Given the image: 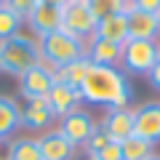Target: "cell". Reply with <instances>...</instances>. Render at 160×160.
<instances>
[{"label":"cell","instance_id":"obj_21","mask_svg":"<svg viewBox=\"0 0 160 160\" xmlns=\"http://www.w3.org/2000/svg\"><path fill=\"white\" fill-rule=\"evenodd\" d=\"M53 120V112L46 107H32V104H27V109H22V126L27 128H46L48 123Z\"/></svg>","mask_w":160,"mask_h":160},{"label":"cell","instance_id":"obj_16","mask_svg":"<svg viewBox=\"0 0 160 160\" xmlns=\"http://www.w3.org/2000/svg\"><path fill=\"white\" fill-rule=\"evenodd\" d=\"M19 126H22V109H19L16 99L0 96V142L11 136Z\"/></svg>","mask_w":160,"mask_h":160},{"label":"cell","instance_id":"obj_27","mask_svg":"<svg viewBox=\"0 0 160 160\" xmlns=\"http://www.w3.org/2000/svg\"><path fill=\"white\" fill-rule=\"evenodd\" d=\"M147 80H149V86H152L155 91H160V59H158V62H155V67L149 69Z\"/></svg>","mask_w":160,"mask_h":160},{"label":"cell","instance_id":"obj_23","mask_svg":"<svg viewBox=\"0 0 160 160\" xmlns=\"http://www.w3.org/2000/svg\"><path fill=\"white\" fill-rule=\"evenodd\" d=\"M38 3H40V0H6V6L11 8V11H16L22 19H27L29 13L35 11V6H38Z\"/></svg>","mask_w":160,"mask_h":160},{"label":"cell","instance_id":"obj_14","mask_svg":"<svg viewBox=\"0 0 160 160\" xmlns=\"http://www.w3.org/2000/svg\"><path fill=\"white\" fill-rule=\"evenodd\" d=\"M93 38H99V40H109V43H118V46H123V43L128 40V13H112V16L99 19Z\"/></svg>","mask_w":160,"mask_h":160},{"label":"cell","instance_id":"obj_26","mask_svg":"<svg viewBox=\"0 0 160 160\" xmlns=\"http://www.w3.org/2000/svg\"><path fill=\"white\" fill-rule=\"evenodd\" d=\"M133 8L136 11H147V13H160V0H133Z\"/></svg>","mask_w":160,"mask_h":160},{"label":"cell","instance_id":"obj_15","mask_svg":"<svg viewBox=\"0 0 160 160\" xmlns=\"http://www.w3.org/2000/svg\"><path fill=\"white\" fill-rule=\"evenodd\" d=\"M86 56L91 64H104V67H118L120 64V56H123V46L118 43H109V40H99V38H91L86 48Z\"/></svg>","mask_w":160,"mask_h":160},{"label":"cell","instance_id":"obj_28","mask_svg":"<svg viewBox=\"0 0 160 160\" xmlns=\"http://www.w3.org/2000/svg\"><path fill=\"white\" fill-rule=\"evenodd\" d=\"M43 3H48V6H59V8H64L69 3V0H43Z\"/></svg>","mask_w":160,"mask_h":160},{"label":"cell","instance_id":"obj_25","mask_svg":"<svg viewBox=\"0 0 160 160\" xmlns=\"http://www.w3.org/2000/svg\"><path fill=\"white\" fill-rule=\"evenodd\" d=\"M93 158H99V160H123V147H120L118 142H109L107 147H102Z\"/></svg>","mask_w":160,"mask_h":160},{"label":"cell","instance_id":"obj_13","mask_svg":"<svg viewBox=\"0 0 160 160\" xmlns=\"http://www.w3.org/2000/svg\"><path fill=\"white\" fill-rule=\"evenodd\" d=\"M38 142H40L43 160H72L75 149H78L62 131H48V133H43Z\"/></svg>","mask_w":160,"mask_h":160},{"label":"cell","instance_id":"obj_32","mask_svg":"<svg viewBox=\"0 0 160 160\" xmlns=\"http://www.w3.org/2000/svg\"><path fill=\"white\" fill-rule=\"evenodd\" d=\"M158 22H160V13H158Z\"/></svg>","mask_w":160,"mask_h":160},{"label":"cell","instance_id":"obj_1","mask_svg":"<svg viewBox=\"0 0 160 160\" xmlns=\"http://www.w3.org/2000/svg\"><path fill=\"white\" fill-rule=\"evenodd\" d=\"M80 96L88 104H102L107 109L128 107L131 102V83L128 75L118 67H104V64H91L80 83Z\"/></svg>","mask_w":160,"mask_h":160},{"label":"cell","instance_id":"obj_22","mask_svg":"<svg viewBox=\"0 0 160 160\" xmlns=\"http://www.w3.org/2000/svg\"><path fill=\"white\" fill-rule=\"evenodd\" d=\"M22 24H24V19L16 11H11L8 6L0 8V40H8L13 35H19L22 32Z\"/></svg>","mask_w":160,"mask_h":160},{"label":"cell","instance_id":"obj_10","mask_svg":"<svg viewBox=\"0 0 160 160\" xmlns=\"http://www.w3.org/2000/svg\"><path fill=\"white\" fill-rule=\"evenodd\" d=\"M24 22L32 27L35 35L56 32V29H62V8H59V6H48V3H43V0H40L38 6H35V11L29 13Z\"/></svg>","mask_w":160,"mask_h":160},{"label":"cell","instance_id":"obj_7","mask_svg":"<svg viewBox=\"0 0 160 160\" xmlns=\"http://www.w3.org/2000/svg\"><path fill=\"white\" fill-rule=\"evenodd\" d=\"M59 131H62L64 136L75 144V147H86V142L99 131V126L93 123V118H91L88 112L75 109V112H69V115H64V118H62Z\"/></svg>","mask_w":160,"mask_h":160},{"label":"cell","instance_id":"obj_31","mask_svg":"<svg viewBox=\"0 0 160 160\" xmlns=\"http://www.w3.org/2000/svg\"><path fill=\"white\" fill-rule=\"evenodd\" d=\"M3 6H6V0H0V8H3Z\"/></svg>","mask_w":160,"mask_h":160},{"label":"cell","instance_id":"obj_8","mask_svg":"<svg viewBox=\"0 0 160 160\" xmlns=\"http://www.w3.org/2000/svg\"><path fill=\"white\" fill-rule=\"evenodd\" d=\"M133 136L147 139L149 144L160 142V102H147L133 109Z\"/></svg>","mask_w":160,"mask_h":160},{"label":"cell","instance_id":"obj_5","mask_svg":"<svg viewBox=\"0 0 160 160\" xmlns=\"http://www.w3.org/2000/svg\"><path fill=\"white\" fill-rule=\"evenodd\" d=\"M96 24L99 22L91 13V8H88L86 0H69L67 6L62 8V29L69 32V35H75V38H80V40L93 38Z\"/></svg>","mask_w":160,"mask_h":160},{"label":"cell","instance_id":"obj_6","mask_svg":"<svg viewBox=\"0 0 160 160\" xmlns=\"http://www.w3.org/2000/svg\"><path fill=\"white\" fill-rule=\"evenodd\" d=\"M53 67H48V64H35V67H29L27 72L19 78V91H22V96L27 99H38V96H48V91L53 88Z\"/></svg>","mask_w":160,"mask_h":160},{"label":"cell","instance_id":"obj_2","mask_svg":"<svg viewBox=\"0 0 160 160\" xmlns=\"http://www.w3.org/2000/svg\"><path fill=\"white\" fill-rule=\"evenodd\" d=\"M86 48H88L86 40L75 38V35L64 32V29H56V32H48V35H38L40 62L53 67V69L75 62V59H83L86 56Z\"/></svg>","mask_w":160,"mask_h":160},{"label":"cell","instance_id":"obj_4","mask_svg":"<svg viewBox=\"0 0 160 160\" xmlns=\"http://www.w3.org/2000/svg\"><path fill=\"white\" fill-rule=\"evenodd\" d=\"M158 59H160L158 40H126L123 43L120 64L128 75H149Z\"/></svg>","mask_w":160,"mask_h":160},{"label":"cell","instance_id":"obj_17","mask_svg":"<svg viewBox=\"0 0 160 160\" xmlns=\"http://www.w3.org/2000/svg\"><path fill=\"white\" fill-rule=\"evenodd\" d=\"M88 67H91L88 56L75 59V62H69V64H64V67L53 69V80H56V83H67V86H72V88H80V83H83V78H86Z\"/></svg>","mask_w":160,"mask_h":160},{"label":"cell","instance_id":"obj_3","mask_svg":"<svg viewBox=\"0 0 160 160\" xmlns=\"http://www.w3.org/2000/svg\"><path fill=\"white\" fill-rule=\"evenodd\" d=\"M40 64V51H38V38L27 35H13L8 40H0V72L22 78L29 67Z\"/></svg>","mask_w":160,"mask_h":160},{"label":"cell","instance_id":"obj_20","mask_svg":"<svg viewBox=\"0 0 160 160\" xmlns=\"http://www.w3.org/2000/svg\"><path fill=\"white\" fill-rule=\"evenodd\" d=\"M123 147V160H147L155 155V144H149L142 136H131L120 144Z\"/></svg>","mask_w":160,"mask_h":160},{"label":"cell","instance_id":"obj_30","mask_svg":"<svg viewBox=\"0 0 160 160\" xmlns=\"http://www.w3.org/2000/svg\"><path fill=\"white\" fill-rule=\"evenodd\" d=\"M86 160H99V158H93V155H88V158H86Z\"/></svg>","mask_w":160,"mask_h":160},{"label":"cell","instance_id":"obj_33","mask_svg":"<svg viewBox=\"0 0 160 160\" xmlns=\"http://www.w3.org/2000/svg\"><path fill=\"white\" fill-rule=\"evenodd\" d=\"M158 46H160V40H158Z\"/></svg>","mask_w":160,"mask_h":160},{"label":"cell","instance_id":"obj_24","mask_svg":"<svg viewBox=\"0 0 160 160\" xmlns=\"http://www.w3.org/2000/svg\"><path fill=\"white\" fill-rule=\"evenodd\" d=\"M107 144H109V136L102 131V128H99V131H96V133H93V136L86 142V147H83V149H86V155H96L99 149L107 147Z\"/></svg>","mask_w":160,"mask_h":160},{"label":"cell","instance_id":"obj_11","mask_svg":"<svg viewBox=\"0 0 160 160\" xmlns=\"http://www.w3.org/2000/svg\"><path fill=\"white\" fill-rule=\"evenodd\" d=\"M48 102H51L53 118H64V115L78 109V104L83 102V96H80V88H72L67 83H53V88L48 91Z\"/></svg>","mask_w":160,"mask_h":160},{"label":"cell","instance_id":"obj_12","mask_svg":"<svg viewBox=\"0 0 160 160\" xmlns=\"http://www.w3.org/2000/svg\"><path fill=\"white\" fill-rule=\"evenodd\" d=\"M160 22L155 13L147 11H128V40H158Z\"/></svg>","mask_w":160,"mask_h":160},{"label":"cell","instance_id":"obj_29","mask_svg":"<svg viewBox=\"0 0 160 160\" xmlns=\"http://www.w3.org/2000/svg\"><path fill=\"white\" fill-rule=\"evenodd\" d=\"M147 160H160V155H152V158H147Z\"/></svg>","mask_w":160,"mask_h":160},{"label":"cell","instance_id":"obj_19","mask_svg":"<svg viewBox=\"0 0 160 160\" xmlns=\"http://www.w3.org/2000/svg\"><path fill=\"white\" fill-rule=\"evenodd\" d=\"M88 8H91V13L99 19L104 16H112V13H128L133 11V0H86Z\"/></svg>","mask_w":160,"mask_h":160},{"label":"cell","instance_id":"obj_9","mask_svg":"<svg viewBox=\"0 0 160 160\" xmlns=\"http://www.w3.org/2000/svg\"><path fill=\"white\" fill-rule=\"evenodd\" d=\"M99 128L109 136V142L123 144L126 139L133 136V109L131 107L107 109V115H104V120H102V126H99Z\"/></svg>","mask_w":160,"mask_h":160},{"label":"cell","instance_id":"obj_18","mask_svg":"<svg viewBox=\"0 0 160 160\" xmlns=\"http://www.w3.org/2000/svg\"><path fill=\"white\" fill-rule=\"evenodd\" d=\"M8 160H43L40 142L35 136H19L8 144Z\"/></svg>","mask_w":160,"mask_h":160}]
</instances>
